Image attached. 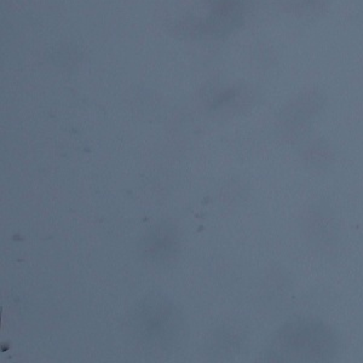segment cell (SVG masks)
Returning a JSON list of instances; mask_svg holds the SVG:
<instances>
[{"instance_id":"1","label":"cell","mask_w":363,"mask_h":363,"mask_svg":"<svg viewBox=\"0 0 363 363\" xmlns=\"http://www.w3.org/2000/svg\"><path fill=\"white\" fill-rule=\"evenodd\" d=\"M335 332L318 320H294L274 335L267 361L270 362H330L338 352Z\"/></svg>"}]
</instances>
